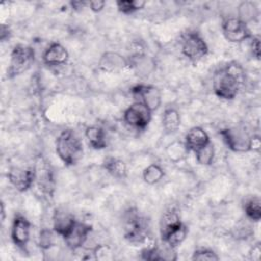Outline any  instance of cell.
<instances>
[{"mask_svg":"<svg viewBox=\"0 0 261 261\" xmlns=\"http://www.w3.org/2000/svg\"><path fill=\"white\" fill-rule=\"evenodd\" d=\"M243 77V69L237 63H230L218 69L213 76L215 95L223 100H232L237 97Z\"/></svg>","mask_w":261,"mask_h":261,"instance_id":"obj_1","label":"cell"},{"mask_svg":"<svg viewBox=\"0 0 261 261\" xmlns=\"http://www.w3.org/2000/svg\"><path fill=\"white\" fill-rule=\"evenodd\" d=\"M56 153L65 165H75L84 154L83 143L73 130L64 129L56 139Z\"/></svg>","mask_w":261,"mask_h":261,"instance_id":"obj_2","label":"cell"},{"mask_svg":"<svg viewBox=\"0 0 261 261\" xmlns=\"http://www.w3.org/2000/svg\"><path fill=\"white\" fill-rule=\"evenodd\" d=\"M123 233L125 240L133 245L146 242L150 233L148 220L137 209H129L123 217Z\"/></svg>","mask_w":261,"mask_h":261,"instance_id":"obj_3","label":"cell"},{"mask_svg":"<svg viewBox=\"0 0 261 261\" xmlns=\"http://www.w3.org/2000/svg\"><path fill=\"white\" fill-rule=\"evenodd\" d=\"M35 61V50L31 46L17 44L10 53L9 66L7 68V77L13 79L25 72L31 68Z\"/></svg>","mask_w":261,"mask_h":261,"instance_id":"obj_4","label":"cell"},{"mask_svg":"<svg viewBox=\"0 0 261 261\" xmlns=\"http://www.w3.org/2000/svg\"><path fill=\"white\" fill-rule=\"evenodd\" d=\"M181 53L192 63H198L208 54V46L200 33L188 31L180 37Z\"/></svg>","mask_w":261,"mask_h":261,"instance_id":"obj_5","label":"cell"},{"mask_svg":"<svg viewBox=\"0 0 261 261\" xmlns=\"http://www.w3.org/2000/svg\"><path fill=\"white\" fill-rule=\"evenodd\" d=\"M223 142L233 152H248L252 150V138L243 127H226L219 132Z\"/></svg>","mask_w":261,"mask_h":261,"instance_id":"obj_6","label":"cell"},{"mask_svg":"<svg viewBox=\"0 0 261 261\" xmlns=\"http://www.w3.org/2000/svg\"><path fill=\"white\" fill-rule=\"evenodd\" d=\"M151 110L142 102L136 101L123 112L124 122L133 128L143 130L151 120Z\"/></svg>","mask_w":261,"mask_h":261,"instance_id":"obj_7","label":"cell"},{"mask_svg":"<svg viewBox=\"0 0 261 261\" xmlns=\"http://www.w3.org/2000/svg\"><path fill=\"white\" fill-rule=\"evenodd\" d=\"M221 30L224 38L231 43H241L252 38L251 31L247 23L238 17H228L224 19Z\"/></svg>","mask_w":261,"mask_h":261,"instance_id":"obj_8","label":"cell"},{"mask_svg":"<svg viewBox=\"0 0 261 261\" xmlns=\"http://www.w3.org/2000/svg\"><path fill=\"white\" fill-rule=\"evenodd\" d=\"M130 92L139 102L145 104L151 111L158 109L161 105V92L155 86L140 84L133 87Z\"/></svg>","mask_w":261,"mask_h":261,"instance_id":"obj_9","label":"cell"},{"mask_svg":"<svg viewBox=\"0 0 261 261\" xmlns=\"http://www.w3.org/2000/svg\"><path fill=\"white\" fill-rule=\"evenodd\" d=\"M9 182L13 186L18 192H27L32 188L36 180V171L35 167L22 168V167H11L8 171Z\"/></svg>","mask_w":261,"mask_h":261,"instance_id":"obj_10","label":"cell"},{"mask_svg":"<svg viewBox=\"0 0 261 261\" xmlns=\"http://www.w3.org/2000/svg\"><path fill=\"white\" fill-rule=\"evenodd\" d=\"M31 236V222L21 214H16L11 225V239L13 244L25 250Z\"/></svg>","mask_w":261,"mask_h":261,"instance_id":"obj_11","label":"cell"},{"mask_svg":"<svg viewBox=\"0 0 261 261\" xmlns=\"http://www.w3.org/2000/svg\"><path fill=\"white\" fill-rule=\"evenodd\" d=\"M92 231V226L90 224L76 221L70 231L63 238L66 246L74 251L80 249L88 240L89 234Z\"/></svg>","mask_w":261,"mask_h":261,"instance_id":"obj_12","label":"cell"},{"mask_svg":"<svg viewBox=\"0 0 261 261\" xmlns=\"http://www.w3.org/2000/svg\"><path fill=\"white\" fill-rule=\"evenodd\" d=\"M99 68L106 72H115L125 68L128 64V60L117 52H105L99 59Z\"/></svg>","mask_w":261,"mask_h":261,"instance_id":"obj_13","label":"cell"},{"mask_svg":"<svg viewBox=\"0 0 261 261\" xmlns=\"http://www.w3.org/2000/svg\"><path fill=\"white\" fill-rule=\"evenodd\" d=\"M68 51L59 43H51L43 53V61L48 66H58L68 60Z\"/></svg>","mask_w":261,"mask_h":261,"instance_id":"obj_14","label":"cell"},{"mask_svg":"<svg viewBox=\"0 0 261 261\" xmlns=\"http://www.w3.org/2000/svg\"><path fill=\"white\" fill-rule=\"evenodd\" d=\"M76 221L72 213L64 209H56L53 214V230L58 236L64 238Z\"/></svg>","mask_w":261,"mask_h":261,"instance_id":"obj_15","label":"cell"},{"mask_svg":"<svg viewBox=\"0 0 261 261\" xmlns=\"http://www.w3.org/2000/svg\"><path fill=\"white\" fill-rule=\"evenodd\" d=\"M39 164L40 166H35V171H36L35 181H37L39 189L44 194L52 197L54 193V187H55L52 170L43 161H41V163Z\"/></svg>","mask_w":261,"mask_h":261,"instance_id":"obj_16","label":"cell"},{"mask_svg":"<svg viewBox=\"0 0 261 261\" xmlns=\"http://www.w3.org/2000/svg\"><path fill=\"white\" fill-rule=\"evenodd\" d=\"M210 139L206 130L200 126L192 127L185 137V144L188 150L191 152H196L199 149L205 147L210 143Z\"/></svg>","mask_w":261,"mask_h":261,"instance_id":"obj_17","label":"cell"},{"mask_svg":"<svg viewBox=\"0 0 261 261\" xmlns=\"http://www.w3.org/2000/svg\"><path fill=\"white\" fill-rule=\"evenodd\" d=\"M164 248H160L157 246L145 248L142 250V258L144 260H176V253L174 252V248L169 247L168 245L164 244Z\"/></svg>","mask_w":261,"mask_h":261,"instance_id":"obj_18","label":"cell"},{"mask_svg":"<svg viewBox=\"0 0 261 261\" xmlns=\"http://www.w3.org/2000/svg\"><path fill=\"white\" fill-rule=\"evenodd\" d=\"M85 137L91 148L95 150H101L106 148L107 139L105 130L98 125L88 126L85 130Z\"/></svg>","mask_w":261,"mask_h":261,"instance_id":"obj_19","label":"cell"},{"mask_svg":"<svg viewBox=\"0 0 261 261\" xmlns=\"http://www.w3.org/2000/svg\"><path fill=\"white\" fill-rule=\"evenodd\" d=\"M182 224L180 221L179 215L174 209H170L165 211L162 214L161 220H160V236L161 239L165 238L168 233H170L172 230L176 229Z\"/></svg>","mask_w":261,"mask_h":261,"instance_id":"obj_20","label":"cell"},{"mask_svg":"<svg viewBox=\"0 0 261 261\" xmlns=\"http://www.w3.org/2000/svg\"><path fill=\"white\" fill-rule=\"evenodd\" d=\"M103 168L113 177L116 178H123L126 176V164L124 163L123 160L113 157V156H108L103 160Z\"/></svg>","mask_w":261,"mask_h":261,"instance_id":"obj_21","label":"cell"},{"mask_svg":"<svg viewBox=\"0 0 261 261\" xmlns=\"http://www.w3.org/2000/svg\"><path fill=\"white\" fill-rule=\"evenodd\" d=\"M162 125L166 133L177 130L180 125L179 112L174 108H166L162 115Z\"/></svg>","mask_w":261,"mask_h":261,"instance_id":"obj_22","label":"cell"},{"mask_svg":"<svg viewBox=\"0 0 261 261\" xmlns=\"http://www.w3.org/2000/svg\"><path fill=\"white\" fill-rule=\"evenodd\" d=\"M244 211L246 216L255 222L261 219V201L259 197H252L244 204Z\"/></svg>","mask_w":261,"mask_h":261,"instance_id":"obj_23","label":"cell"},{"mask_svg":"<svg viewBox=\"0 0 261 261\" xmlns=\"http://www.w3.org/2000/svg\"><path fill=\"white\" fill-rule=\"evenodd\" d=\"M189 152L190 151L188 150L185 142H180V141H175L171 143L166 150L168 158L173 162L181 161L187 157Z\"/></svg>","mask_w":261,"mask_h":261,"instance_id":"obj_24","label":"cell"},{"mask_svg":"<svg viewBox=\"0 0 261 261\" xmlns=\"http://www.w3.org/2000/svg\"><path fill=\"white\" fill-rule=\"evenodd\" d=\"M164 176L163 168L156 163L147 166L143 171V179L148 185H155L159 182Z\"/></svg>","mask_w":261,"mask_h":261,"instance_id":"obj_25","label":"cell"},{"mask_svg":"<svg viewBox=\"0 0 261 261\" xmlns=\"http://www.w3.org/2000/svg\"><path fill=\"white\" fill-rule=\"evenodd\" d=\"M238 13H239L238 18H240L242 21L247 23L248 21L257 17L258 7L252 1H243L240 3L238 7Z\"/></svg>","mask_w":261,"mask_h":261,"instance_id":"obj_26","label":"cell"},{"mask_svg":"<svg viewBox=\"0 0 261 261\" xmlns=\"http://www.w3.org/2000/svg\"><path fill=\"white\" fill-rule=\"evenodd\" d=\"M187 234H188V227L182 223L179 227L172 230L165 238H163L162 242L168 245L169 247L175 249L185 241V239L187 238Z\"/></svg>","mask_w":261,"mask_h":261,"instance_id":"obj_27","label":"cell"},{"mask_svg":"<svg viewBox=\"0 0 261 261\" xmlns=\"http://www.w3.org/2000/svg\"><path fill=\"white\" fill-rule=\"evenodd\" d=\"M146 2L143 0H119L116 1V7L123 14H130L144 8Z\"/></svg>","mask_w":261,"mask_h":261,"instance_id":"obj_28","label":"cell"},{"mask_svg":"<svg viewBox=\"0 0 261 261\" xmlns=\"http://www.w3.org/2000/svg\"><path fill=\"white\" fill-rule=\"evenodd\" d=\"M214 155L215 151L212 142H210L208 145L195 152V156L198 163L202 165H210L214 160Z\"/></svg>","mask_w":261,"mask_h":261,"instance_id":"obj_29","label":"cell"},{"mask_svg":"<svg viewBox=\"0 0 261 261\" xmlns=\"http://www.w3.org/2000/svg\"><path fill=\"white\" fill-rule=\"evenodd\" d=\"M192 259L193 260H201V261H203V260H218L219 257L212 250L201 248V249L195 250V252L193 253Z\"/></svg>","mask_w":261,"mask_h":261,"instance_id":"obj_30","label":"cell"},{"mask_svg":"<svg viewBox=\"0 0 261 261\" xmlns=\"http://www.w3.org/2000/svg\"><path fill=\"white\" fill-rule=\"evenodd\" d=\"M53 245V234L49 229H42L39 237V246L46 250Z\"/></svg>","mask_w":261,"mask_h":261,"instance_id":"obj_31","label":"cell"},{"mask_svg":"<svg viewBox=\"0 0 261 261\" xmlns=\"http://www.w3.org/2000/svg\"><path fill=\"white\" fill-rule=\"evenodd\" d=\"M251 48H252V54L257 59H259L260 58V38L259 37H252Z\"/></svg>","mask_w":261,"mask_h":261,"instance_id":"obj_32","label":"cell"},{"mask_svg":"<svg viewBox=\"0 0 261 261\" xmlns=\"http://www.w3.org/2000/svg\"><path fill=\"white\" fill-rule=\"evenodd\" d=\"M106 2L105 1H101V0H93V1H89V8L93 11V12H100L104 6H105Z\"/></svg>","mask_w":261,"mask_h":261,"instance_id":"obj_33","label":"cell"},{"mask_svg":"<svg viewBox=\"0 0 261 261\" xmlns=\"http://www.w3.org/2000/svg\"><path fill=\"white\" fill-rule=\"evenodd\" d=\"M10 37H11V31H10L9 27L4 24V23H2L1 24V29H0V40L2 42H5Z\"/></svg>","mask_w":261,"mask_h":261,"instance_id":"obj_34","label":"cell"},{"mask_svg":"<svg viewBox=\"0 0 261 261\" xmlns=\"http://www.w3.org/2000/svg\"><path fill=\"white\" fill-rule=\"evenodd\" d=\"M251 258L253 260H259L260 259V255H261V248H260V244L257 243L256 245L253 246L251 252H250Z\"/></svg>","mask_w":261,"mask_h":261,"instance_id":"obj_35","label":"cell"},{"mask_svg":"<svg viewBox=\"0 0 261 261\" xmlns=\"http://www.w3.org/2000/svg\"><path fill=\"white\" fill-rule=\"evenodd\" d=\"M71 8L73 10H82L83 8H85L86 6L89 5V2H86V1H70L69 2Z\"/></svg>","mask_w":261,"mask_h":261,"instance_id":"obj_36","label":"cell"},{"mask_svg":"<svg viewBox=\"0 0 261 261\" xmlns=\"http://www.w3.org/2000/svg\"><path fill=\"white\" fill-rule=\"evenodd\" d=\"M260 148V139L259 137H253L252 138V150L258 151Z\"/></svg>","mask_w":261,"mask_h":261,"instance_id":"obj_37","label":"cell"},{"mask_svg":"<svg viewBox=\"0 0 261 261\" xmlns=\"http://www.w3.org/2000/svg\"><path fill=\"white\" fill-rule=\"evenodd\" d=\"M5 219V209H4V203H1V221L3 222Z\"/></svg>","mask_w":261,"mask_h":261,"instance_id":"obj_38","label":"cell"}]
</instances>
